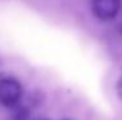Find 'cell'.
Instances as JSON below:
<instances>
[{
	"instance_id": "cell-1",
	"label": "cell",
	"mask_w": 122,
	"mask_h": 120,
	"mask_svg": "<svg viewBox=\"0 0 122 120\" xmlns=\"http://www.w3.org/2000/svg\"><path fill=\"white\" fill-rule=\"evenodd\" d=\"M22 85L12 76L0 78V105L14 108L18 106L22 98Z\"/></svg>"
},
{
	"instance_id": "cell-2",
	"label": "cell",
	"mask_w": 122,
	"mask_h": 120,
	"mask_svg": "<svg viewBox=\"0 0 122 120\" xmlns=\"http://www.w3.org/2000/svg\"><path fill=\"white\" fill-rule=\"evenodd\" d=\"M91 8L99 19L110 21L120 12L121 0H92Z\"/></svg>"
},
{
	"instance_id": "cell-3",
	"label": "cell",
	"mask_w": 122,
	"mask_h": 120,
	"mask_svg": "<svg viewBox=\"0 0 122 120\" xmlns=\"http://www.w3.org/2000/svg\"><path fill=\"white\" fill-rule=\"evenodd\" d=\"M31 119V110L25 105L20 103L18 106L14 107L12 120H30Z\"/></svg>"
},
{
	"instance_id": "cell-4",
	"label": "cell",
	"mask_w": 122,
	"mask_h": 120,
	"mask_svg": "<svg viewBox=\"0 0 122 120\" xmlns=\"http://www.w3.org/2000/svg\"><path fill=\"white\" fill-rule=\"evenodd\" d=\"M116 92H117L118 98H120L121 102H122V75L120 76V79L117 80V84H116Z\"/></svg>"
},
{
	"instance_id": "cell-5",
	"label": "cell",
	"mask_w": 122,
	"mask_h": 120,
	"mask_svg": "<svg viewBox=\"0 0 122 120\" xmlns=\"http://www.w3.org/2000/svg\"><path fill=\"white\" fill-rule=\"evenodd\" d=\"M64 120H71V119H64Z\"/></svg>"
},
{
	"instance_id": "cell-6",
	"label": "cell",
	"mask_w": 122,
	"mask_h": 120,
	"mask_svg": "<svg viewBox=\"0 0 122 120\" xmlns=\"http://www.w3.org/2000/svg\"><path fill=\"white\" fill-rule=\"evenodd\" d=\"M43 120H47V119H43Z\"/></svg>"
}]
</instances>
